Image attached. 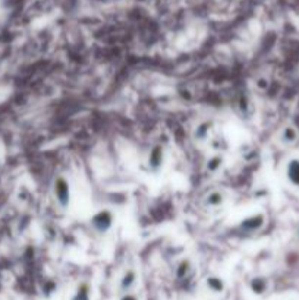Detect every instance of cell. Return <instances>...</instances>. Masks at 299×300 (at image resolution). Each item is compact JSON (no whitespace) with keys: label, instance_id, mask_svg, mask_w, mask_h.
<instances>
[{"label":"cell","instance_id":"1","mask_svg":"<svg viewBox=\"0 0 299 300\" xmlns=\"http://www.w3.org/2000/svg\"><path fill=\"white\" fill-rule=\"evenodd\" d=\"M53 192L54 198L59 202L62 208H66L70 201V192H69V183L63 177H57L53 185Z\"/></svg>","mask_w":299,"mask_h":300},{"label":"cell","instance_id":"2","mask_svg":"<svg viewBox=\"0 0 299 300\" xmlns=\"http://www.w3.org/2000/svg\"><path fill=\"white\" fill-rule=\"evenodd\" d=\"M91 224L98 233H106L113 224V217L109 211H100L91 218Z\"/></svg>","mask_w":299,"mask_h":300},{"label":"cell","instance_id":"3","mask_svg":"<svg viewBox=\"0 0 299 300\" xmlns=\"http://www.w3.org/2000/svg\"><path fill=\"white\" fill-rule=\"evenodd\" d=\"M163 164V148L160 145H156L153 151L148 155V166L153 171H157Z\"/></svg>","mask_w":299,"mask_h":300},{"label":"cell","instance_id":"4","mask_svg":"<svg viewBox=\"0 0 299 300\" xmlns=\"http://www.w3.org/2000/svg\"><path fill=\"white\" fill-rule=\"evenodd\" d=\"M135 273L134 271H128L123 277H122V280H120V290L123 292V293H128L132 287H134V284H135Z\"/></svg>","mask_w":299,"mask_h":300},{"label":"cell","instance_id":"5","mask_svg":"<svg viewBox=\"0 0 299 300\" xmlns=\"http://www.w3.org/2000/svg\"><path fill=\"white\" fill-rule=\"evenodd\" d=\"M207 287H208L211 292H214V293H222V292L225 290L223 281H222L220 279H217V277H210V279H207Z\"/></svg>","mask_w":299,"mask_h":300},{"label":"cell","instance_id":"6","mask_svg":"<svg viewBox=\"0 0 299 300\" xmlns=\"http://www.w3.org/2000/svg\"><path fill=\"white\" fill-rule=\"evenodd\" d=\"M72 300H90V287H88V284L82 283V284L78 287V290H76V293L73 295Z\"/></svg>","mask_w":299,"mask_h":300},{"label":"cell","instance_id":"7","mask_svg":"<svg viewBox=\"0 0 299 300\" xmlns=\"http://www.w3.org/2000/svg\"><path fill=\"white\" fill-rule=\"evenodd\" d=\"M288 176H289V179H291L295 185H299V161H292V163L289 164Z\"/></svg>","mask_w":299,"mask_h":300},{"label":"cell","instance_id":"8","mask_svg":"<svg viewBox=\"0 0 299 300\" xmlns=\"http://www.w3.org/2000/svg\"><path fill=\"white\" fill-rule=\"evenodd\" d=\"M222 195L220 193H217V192H214V193H211L210 196H208V199H207V204H210V205H219V204H222Z\"/></svg>","mask_w":299,"mask_h":300},{"label":"cell","instance_id":"9","mask_svg":"<svg viewBox=\"0 0 299 300\" xmlns=\"http://www.w3.org/2000/svg\"><path fill=\"white\" fill-rule=\"evenodd\" d=\"M251 289H253V292H254V293L261 295V293L264 292V284H261V283H260V280H254V281L251 283Z\"/></svg>","mask_w":299,"mask_h":300},{"label":"cell","instance_id":"10","mask_svg":"<svg viewBox=\"0 0 299 300\" xmlns=\"http://www.w3.org/2000/svg\"><path fill=\"white\" fill-rule=\"evenodd\" d=\"M120 300H138V299H137V298H135L134 295H129V293H126V295H125V296H123V298H122Z\"/></svg>","mask_w":299,"mask_h":300}]
</instances>
